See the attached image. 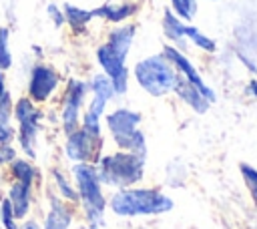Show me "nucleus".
Returning a JSON list of instances; mask_svg holds the SVG:
<instances>
[{"label": "nucleus", "instance_id": "f257e3e1", "mask_svg": "<svg viewBox=\"0 0 257 229\" xmlns=\"http://www.w3.org/2000/svg\"><path fill=\"white\" fill-rule=\"evenodd\" d=\"M110 211L116 217H147V215H163L169 213L175 203L169 195L159 189H143V187H124L116 189L112 197L106 201Z\"/></svg>", "mask_w": 257, "mask_h": 229}, {"label": "nucleus", "instance_id": "f03ea898", "mask_svg": "<svg viewBox=\"0 0 257 229\" xmlns=\"http://www.w3.org/2000/svg\"><path fill=\"white\" fill-rule=\"evenodd\" d=\"M70 173L78 193V203L82 205L84 211V219L88 221V225L100 227L104 219L106 197L102 193V183L98 179L96 167L90 163H74Z\"/></svg>", "mask_w": 257, "mask_h": 229}, {"label": "nucleus", "instance_id": "7ed1b4c3", "mask_svg": "<svg viewBox=\"0 0 257 229\" xmlns=\"http://www.w3.org/2000/svg\"><path fill=\"white\" fill-rule=\"evenodd\" d=\"M96 173L102 185L124 189L137 185L145 175V157L128 153V151H116L108 155H100L96 161Z\"/></svg>", "mask_w": 257, "mask_h": 229}, {"label": "nucleus", "instance_id": "20e7f679", "mask_svg": "<svg viewBox=\"0 0 257 229\" xmlns=\"http://www.w3.org/2000/svg\"><path fill=\"white\" fill-rule=\"evenodd\" d=\"M12 119L16 123V143L18 149L22 151V157L36 159L38 155V137H40V127L44 119V110L38 108L26 94L14 100L12 104Z\"/></svg>", "mask_w": 257, "mask_h": 229}, {"label": "nucleus", "instance_id": "39448f33", "mask_svg": "<svg viewBox=\"0 0 257 229\" xmlns=\"http://www.w3.org/2000/svg\"><path fill=\"white\" fill-rule=\"evenodd\" d=\"M133 74L137 78V84L151 96H165V94L173 92V86L179 78L177 70L163 56V52L141 58L135 64Z\"/></svg>", "mask_w": 257, "mask_h": 229}, {"label": "nucleus", "instance_id": "423d86ee", "mask_svg": "<svg viewBox=\"0 0 257 229\" xmlns=\"http://www.w3.org/2000/svg\"><path fill=\"white\" fill-rule=\"evenodd\" d=\"M60 80L62 76L52 64L38 60L30 66L28 82H26V96L34 104H44L54 96V92L60 86Z\"/></svg>", "mask_w": 257, "mask_h": 229}, {"label": "nucleus", "instance_id": "0eeeda50", "mask_svg": "<svg viewBox=\"0 0 257 229\" xmlns=\"http://www.w3.org/2000/svg\"><path fill=\"white\" fill-rule=\"evenodd\" d=\"M88 82L80 78H68L60 100V125L64 135H70L80 127V110L88 94Z\"/></svg>", "mask_w": 257, "mask_h": 229}, {"label": "nucleus", "instance_id": "6e6552de", "mask_svg": "<svg viewBox=\"0 0 257 229\" xmlns=\"http://www.w3.org/2000/svg\"><path fill=\"white\" fill-rule=\"evenodd\" d=\"M100 149H102V137L100 139L90 137L80 127L70 135H66V141H64V155L72 163L96 165V161L100 159Z\"/></svg>", "mask_w": 257, "mask_h": 229}, {"label": "nucleus", "instance_id": "1a4fd4ad", "mask_svg": "<svg viewBox=\"0 0 257 229\" xmlns=\"http://www.w3.org/2000/svg\"><path fill=\"white\" fill-rule=\"evenodd\" d=\"M96 62L102 68V72L110 78L114 94H124L128 88V68H126V58L118 54L112 46L102 42L96 48Z\"/></svg>", "mask_w": 257, "mask_h": 229}, {"label": "nucleus", "instance_id": "9d476101", "mask_svg": "<svg viewBox=\"0 0 257 229\" xmlns=\"http://www.w3.org/2000/svg\"><path fill=\"white\" fill-rule=\"evenodd\" d=\"M163 56L173 64V68L177 70V74L183 76L185 80H189L209 102H215V100H217L215 90L203 80V76L199 74V70L195 68V64L183 54L181 48H177V46H173V44H165V46H163Z\"/></svg>", "mask_w": 257, "mask_h": 229}, {"label": "nucleus", "instance_id": "9b49d317", "mask_svg": "<svg viewBox=\"0 0 257 229\" xmlns=\"http://www.w3.org/2000/svg\"><path fill=\"white\" fill-rule=\"evenodd\" d=\"M141 119H143L141 112L131 110V108H124V106L114 108L112 112H108L104 117V125L108 129L110 137H112V143L116 145L118 141H122L131 133H135L139 129V125H141Z\"/></svg>", "mask_w": 257, "mask_h": 229}, {"label": "nucleus", "instance_id": "f8f14e48", "mask_svg": "<svg viewBox=\"0 0 257 229\" xmlns=\"http://www.w3.org/2000/svg\"><path fill=\"white\" fill-rule=\"evenodd\" d=\"M6 199L12 205L14 217L18 221H22L30 213V207H32V201H34V187H28V185L18 183V181H10L8 191H6Z\"/></svg>", "mask_w": 257, "mask_h": 229}, {"label": "nucleus", "instance_id": "ddd939ff", "mask_svg": "<svg viewBox=\"0 0 257 229\" xmlns=\"http://www.w3.org/2000/svg\"><path fill=\"white\" fill-rule=\"evenodd\" d=\"M8 175H10L12 181L24 183L28 187H36V183L40 179L38 167L28 157H16L12 163H8Z\"/></svg>", "mask_w": 257, "mask_h": 229}, {"label": "nucleus", "instance_id": "4468645a", "mask_svg": "<svg viewBox=\"0 0 257 229\" xmlns=\"http://www.w3.org/2000/svg\"><path fill=\"white\" fill-rule=\"evenodd\" d=\"M173 92L187 104V106H191L195 112H199V114H203L207 108H209V100L189 82V80H185L183 76H179L177 78V82H175V86H173Z\"/></svg>", "mask_w": 257, "mask_h": 229}, {"label": "nucleus", "instance_id": "2eb2a0df", "mask_svg": "<svg viewBox=\"0 0 257 229\" xmlns=\"http://www.w3.org/2000/svg\"><path fill=\"white\" fill-rule=\"evenodd\" d=\"M139 10V6L135 2H124V4H102L98 8H92V16L100 18L104 22H112V24H120L124 20H128L135 12Z\"/></svg>", "mask_w": 257, "mask_h": 229}, {"label": "nucleus", "instance_id": "dca6fc26", "mask_svg": "<svg viewBox=\"0 0 257 229\" xmlns=\"http://www.w3.org/2000/svg\"><path fill=\"white\" fill-rule=\"evenodd\" d=\"M12 104L14 98L10 90L0 98V145H10L16 139V127L12 119Z\"/></svg>", "mask_w": 257, "mask_h": 229}, {"label": "nucleus", "instance_id": "f3484780", "mask_svg": "<svg viewBox=\"0 0 257 229\" xmlns=\"http://www.w3.org/2000/svg\"><path fill=\"white\" fill-rule=\"evenodd\" d=\"M185 26H187V22L181 20L171 8L165 10V14H163V34H165V36L173 42V46H177V48H185V44H187Z\"/></svg>", "mask_w": 257, "mask_h": 229}, {"label": "nucleus", "instance_id": "a211bd4d", "mask_svg": "<svg viewBox=\"0 0 257 229\" xmlns=\"http://www.w3.org/2000/svg\"><path fill=\"white\" fill-rule=\"evenodd\" d=\"M135 34H137V26L135 24H120V26H114L108 36H106V44L112 46L118 54H122L124 58L128 56V50L133 46V40H135Z\"/></svg>", "mask_w": 257, "mask_h": 229}, {"label": "nucleus", "instance_id": "6ab92c4d", "mask_svg": "<svg viewBox=\"0 0 257 229\" xmlns=\"http://www.w3.org/2000/svg\"><path fill=\"white\" fill-rule=\"evenodd\" d=\"M62 14H64V24H68V28L72 32H84V28L88 26V22L94 18L92 10L74 6V4H64L62 6Z\"/></svg>", "mask_w": 257, "mask_h": 229}, {"label": "nucleus", "instance_id": "aec40b11", "mask_svg": "<svg viewBox=\"0 0 257 229\" xmlns=\"http://www.w3.org/2000/svg\"><path fill=\"white\" fill-rule=\"evenodd\" d=\"M50 177H52V185L56 189V195L60 199H64L66 203H78V193H76V187L74 183L68 179V175L62 171V169H50Z\"/></svg>", "mask_w": 257, "mask_h": 229}, {"label": "nucleus", "instance_id": "412c9836", "mask_svg": "<svg viewBox=\"0 0 257 229\" xmlns=\"http://www.w3.org/2000/svg\"><path fill=\"white\" fill-rule=\"evenodd\" d=\"M88 90H90L92 94H96V96L106 98V100H110V98L116 96V94H114V88H112V82H110V78H108L104 72H98V74H94V76L88 80Z\"/></svg>", "mask_w": 257, "mask_h": 229}, {"label": "nucleus", "instance_id": "4be33fe9", "mask_svg": "<svg viewBox=\"0 0 257 229\" xmlns=\"http://www.w3.org/2000/svg\"><path fill=\"white\" fill-rule=\"evenodd\" d=\"M185 36H187V40H191L197 48H201V50H205V52H215V50H217V42H215L211 36L203 34L197 26L187 24V26H185Z\"/></svg>", "mask_w": 257, "mask_h": 229}, {"label": "nucleus", "instance_id": "5701e85b", "mask_svg": "<svg viewBox=\"0 0 257 229\" xmlns=\"http://www.w3.org/2000/svg\"><path fill=\"white\" fill-rule=\"evenodd\" d=\"M0 68L8 72L12 68V52H10V28L0 26Z\"/></svg>", "mask_w": 257, "mask_h": 229}, {"label": "nucleus", "instance_id": "b1692460", "mask_svg": "<svg viewBox=\"0 0 257 229\" xmlns=\"http://www.w3.org/2000/svg\"><path fill=\"white\" fill-rule=\"evenodd\" d=\"M0 227L2 229H18V219L14 217L12 205L6 197L0 201Z\"/></svg>", "mask_w": 257, "mask_h": 229}, {"label": "nucleus", "instance_id": "393cba45", "mask_svg": "<svg viewBox=\"0 0 257 229\" xmlns=\"http://www.w3.org/2000/svg\"><path fill=\"white\" fill-rule=\"evenodd\" d=\"M239 171H241V177H243V181H245V185H247L253 201L257 203V169L251 167V165H247V163H241L239 165Z\"/></svg>", "mask_w": 257, "mask_h": 229}, {"label": "nucleus", "instance_id": "a878e982", "mask_svg": "<svg viewBox=\"0 0 257 229\" xmlns=\"http://www.w3.org/2000/svg\"><path fill=\"white\" fill-rule=\"evenodd\" d=\"M46 14H48V18L52 20L54 28H62V26H64V14H62V8H60L58 4L50 2V4L46 6Z\"/></svg>", "mask_w": 257, "mask_h": 229}, {"label": "nucleus", "instance_id": "bb28decb", "mask_svg": "<svg viewBox=\"0 0 257 229\" xmlns=\"http://www.w3.org/2000/svg\"><path fill=\"white\" fill-rule=\"evenodd\" d=\"M16 157H18V151H16V147L12 143L10 145H0V165H8Z\"/></svg>", "mask_w": 257, "mask_h": 229}, {"label": "nucleus", "instance_id": "cd10ccee", "mask_svg": "<svg viewBox=\"0 0 257 229\" xmlns=\"http://www.w3.org/2000/svg\"><path fill=\"white\" fill-rule=\"evenodd\" d=\"M171 2V10L181 18V20H193V14L187 10V6L183 4V0H169Z\"/></svg>", "mask_w": 257, "mask_h": 229}, {"label": "nucleus", "instance_id": "c85d7f7f", "mask_svg": "<svg viewBox=\"0 0 257 229\" xmlns=\"http://www.w3.org/2000/svg\"><path fill=\"white\" fill-rule=\"evenodd\" d=\"M18 229H42V225L36 219H22V225H18Z\"/></svg>", "mask_w": 257, "mask_h": 229}, {"label": "nucleus", "instance_id": "c756f323", "mask_svg": "<svg viewBox=\"0 0 257 229\" xmlns=\"http://www.w3.org/2000/svg\"><path fill=\"white\" fill-rule=\"evenodd\" d=\"M245 92L251 96V98H255L257 100V78H253V80H249V84H247V88H245Z\"/></svg>", "mask_w": 257, "mask_h": 229}, {"label": "nucleus", "instance_id": "7c9ffc66", "mask_svg": "<svg viewBox=\"0 0 257 229\" xmlns=\"http://www.w3.org/2000/svg\"><path fill=\"white\" fill-rule=\"evenodd\" d=\"M8 92V86H6V72L0 68V98Z\"/></svg>", "mask_w": 257, "mask_h": 229}, {"label": "nucleus", "instance_id": "2f4dec72", "mask_svg": "<svg viewBox=\"0 0 257 229\" xmlns=\"http://www.w3.org/2000/svg\"><path fill=\"white\" fill-rule=\"evenodd\" d=\"M183 4L187 6V10L195 16V12H197V0H183Z\"/></svg>", "mask_w": 257, "mask_h": 229}, {"label": "nucleus", "instance_id": "473e14b6", "mask_svg": "<svg viewBox=\"0 0 257 229\" xmlns=\"http://www.w3.org/2000/svg\"><path fill=\"white\" fill-rule=\"evenodd\" d=\"M32 50H34V54H36V56H42V48H38V46H32Z\"/></svg>", "mask_w": 257, "mask_h": 229}, {"label": "nucleus", "instance_id": "72a5a7b5", "mask_svg": "<svg viewBox=\"0 0 257 229\" xmlns=\"http://www.w3.org/2000/svg\"><path fill=\"white\" fill-rule=\"evenodd\" d=\"M84 229H98V227H94V225H86Z\"/></svg>", "mask_w": 257, "mask_h": 229}, {"label": "nucleus", "instance_id": "f704fd0d", "mask_svg": "<svg viewBox=\"0 0 257 229\" xmlns=\"http://www.w3.org/2000/svg\"><path fill=\"white\" fill-rule=\"evenodd\" d=\"M211 2H215V0H211Z\"/></svg>", "mask_w": 257, "mask_h": 229}, {"label": "nucleus", "instance_id": "c9c22d12", "mask_svg": "<svg viewBox=\"0 0 257 229\" xmlns=\"http://www.w3.org/2000/svg\"><path fill=\"white\" fill-rule=\"evenodd\" d=\"M0 229H2V227H0Z\"/></svg>", "mask_w": 257, "mask_h": 229}]
</instances>
